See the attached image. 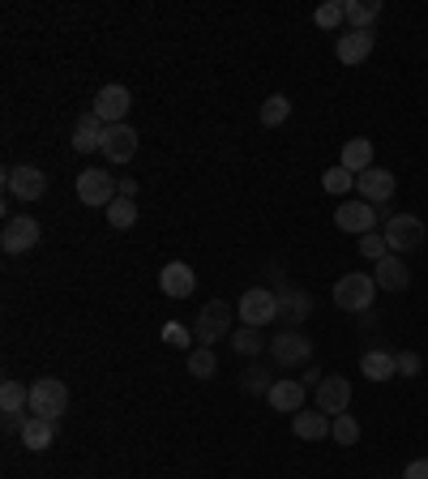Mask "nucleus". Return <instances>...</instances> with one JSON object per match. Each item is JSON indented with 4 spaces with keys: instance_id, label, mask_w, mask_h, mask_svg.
<instances>
[{
    "instance_id": "nucleus-2",
    "label": "nucleus",
    "mask_w": 428,
    "mask_h": 479,
    "mask_svg": "<svg viewBox=\"0 0 428 479\" xmlns=\"http://www.w3.org/2000/svg\"><path fill=\"white\" fill-rule=\"evenodd\" d=\"M236 317H240L245 326H253V330L270 326V321L279 317V291H265V287H248L245 296H240V304H236Z\"/></svg>"
},
{
    "instance_id": "nucleus-29",
    "label": "nucleus",
    "mask_w": 428,
    "mask_h": 479,
    "mask_svg": "<svg viewBox=\"0 0 428 479\" xmlns=\"http://www.w3.org/2000/svg\"><path fill=\"white\" fill-rule=\"evenodd\" d=\"M107 223H112L116 232H129L133 223H137V206H133L129 198H116L112 206H107Z\"/></svg>"
},
{
    "instance_id": "nucleus-21",
    "label": "nucleus",
    "mask_w": 428,
    "mask_h": 479,
    "mask_svg": "<svg viewBox=\"0 0 428 479\" xmlns=\"http://www.w3.org/2000/svg\"><path fill=\"white\" fill-rule=\"evenodd\" d=\"M360 373L368 381L398 377V355H395V351H364V355H360Z\"/></svg>"
},
{
    "instance_id": "nucleus-18",
    "label": "nucleus",
    "mask_w": 428,
    "mask_h": 479,
    "mask_svg": "<svg viewBox=\"0 0 428 479\" xmlns=\"http://www.w3.org/2000/svg\"><path fill=\"white\" fill-rule=\"evenodd\" d=\"M373 282H377V291H407L412 274H407L403 257H398V253H390V257H381V262H377V270H373Z\"/></svg>"
},
{
    "instance_id": "nucleus-27",
    "label": "nucleus",
    "mask_w": 428,
    "mask_h": 479,
    "mask_svg": "<svg viewBox=\"0 0 428 479\" xmlns=\"http://www.w3.org/2000/svg\"><path fill=\"white\" fill-rule=\"evenodd\" d=\"M231 347H236V355H262V351H265V338H262V330H253V326H240V330L231 334Z\"/></svg>"
},
{
    "instance_id": "nucleus-25",
    "label": "nucleus",
    "mask_w": 428,
    "mask_h": 479,
    "mask_svg": "<svg viewBox=\"0 0 428 479\" xmlns=\"http://www.w3.org/2000/svg\"><path fill=\"white\" fill-rule=\"evenodd\" d=\"M26 407H31V390H26L22 381L5 377V385H0V411H5V415H22Z\"/></svg>"
},
{
    "instance_id": "nucleus-20",
    "label": "nucleus",
    "mask_w": 428,
    "mask_h": 479,
    "mask_svg": "<svg viewBox=\"0 0 428 479\" xmlns=\"http://www.w3.org/2000/svg\"><path fill=\"white\" fill-rule=\"evenodd\" d=\"M330 419L326 411H300V415H292V432H296L300 441H326L330 437Z\"/></svg>"
},
{
    "instance_id": "nucleus-9",
    "label": "nucleus",
    "mask_w": 428,
    "mask_h": 479,
    "mask_svg": "<svg viewBox=\"0 0 428 479\" xmlns=\"http://www.w3.org/2000/svg\"><path fill=\"white\" fill-rule=\"evenodd\" d=\"M129 107H133V95L129 86H103L99 95H95V116L103 120V124H125L129 120Z\"/></svg>"
},
{
    "instance_id": "nucleus-23",
    "label": "nucleus",
    "mask_w": 428,
    "mask_h": 479,
    "mask_svg": "<svg viewBox=\"0 0 428 479\" xmlns=\"http://www.w3.org/2000/svg\"><path fill=\"white\" fill-rule=\"evenodd\" d=\"M339 163H343L351 176L368 171V167H373V142H368V137H351L343 146V159H339Z\"/></svg>"
},
{
    "instance_id": "nucleus-4",
    "label": "nucleus",
    "mask_w": 428,
    "mask_h": 479,
    "mask_svg": "<svg viewBox=\"0 0 428 479\" xmlns=\"http://www.w3.org/2000/svg\"><path fill=\"white\" fill-rule=\"evenodd\" d=\"M381 235H386L390 253H398V257H403V253H415V248L424 244L428 227L415 215H390V218H386V232H381Z\"/></svg>"
},
{
    "instance_id": "nucleus-11",
    "label": "nucleus",
    "mask_w": 428,
    "mask_h": 479,
    "mask_svg": "<svg viewBox=\"0 0 428 479\" xmlns=\"http://www.w3.org/2000/svg\"><path fill=\"white\" fill-rule=\"evenodd\" d=\"M334 227L351 235H368L377 227V206H368V201H343L334 210Z\"/></svg>"
},
{
    "instance_id": "nucleus-8",
    "label": "nucleus",
    "mask_w": 428,
    "mask_h": 479,
    "mask_svg": "<svg viewBox=\"0 0 428 479\" xmlns=\"http://www.w3.org/2000/svg\"><path fill=\"white\" fill-rule=\"evenodd\" d=\"M231 309L228 299H210L206 309L198 313V343L201 347H210V343H219L223 334H231Z\"/></svg>"
},
{
    "instance_id": "nucleus-39",
    "label": "nucleus",
    "mask_w": 428,
    "mask_h": 479,
    "mask_svg": "<svg viewBox=\"0 0 428 479\" xmlns=\"http://www.w3.org/2000/svg\"><path fill=\"white\" fill-rule=\"evenodd\" d=\"M120 198H137V180H133V176H125V180H120Z\"/></svg>"
},
{
    "instance_id": "nucleus-5",
    "label": "nucleus",
    "mask_w": 428,
    "mask_h": 479,
    "mask_svg": "<svg viewBox=\"0 0 428 479\" xmlns=\"http://www.w3.org/2000/svg\"><path fill=\"white\" fill-rule=\"evenodd\" d=\"M120 198V180H112V171H99V167H90V171H78V201L82 206H112Z\"/></svg>"
},
{
    "instance_id": "nucleus-7",
    "label": "nucleus",
    "mask_w": 428,
    "mask_h": 479,
    "mask_svg": "<svg viewBox=\"0 0 428 479\" xmlns=\"http://www.w3.org/2000/svg\"><path fill=\"white\" fill-rule=\"evenodd\" d=\"M270 360L279 364V368H300V364L313 360V343L300 330H283L279 338L270 343Z\"/></svg>"
},
{
    "instance_id": "nucleus-33",
    "label": "nucleus",
    "mask_w": 428,
    "mask_h": 479,
    "mask_svg": "<svg viewBox=\"0 0 428 479\" xmlns=\"http://www.w3.org/2000/svg\"><path fill=\"white\" fill-rule=\"evenodd\" d=\"M360 257H368V262L377 265L381 257H390V244H386V235H377V232H368V235H360Z\"/></svg>"
},
{
    "instance_id": "nucleus-6",
    "label": "nucleus",
    "mask_w": 428,
    "mask_h": 479,
    "mask_svg": "<svg viewBox=\"0 0 428 479\" xmlns=\"http://www.w3.org/2000/svg\"><path fill=\"white\" fill-rule=\"evenodd\" d=\"M5 189H9L17 201H39L48 193V176H43L34 163H17L5 171Z\"/></svg>"
},
{
    "instance_id": "nucleus-31",
    "label": "nucleus",
    "mask_w": 428,
    "mask_h": 479,
    "mask_svg": "<svg viewBox=\"0 0 428 479\" xmlns=\"http://www.w3.org/2000/svg\"><path fill=\"white\" fill-rule=\"evenodd\" d=\"M330 437H334V446H356V441H360V424H356L351 415H334Z\"/></svg>"
},
{
    "instance_id": "nucleus-35",
    "label": "nucleus",
    "mask_w": 428,
    "mask_h": 479,
    "mask_svg": "<svg viewBox=\"0 0 428 479\" xmlns=\"http://www.w3.org/2000/svg\"><path fill=\"white\" fill-rule=\"evenodd\" d=\"M163 343H167V347H176V351H189V347H193V334L184 330L181 321H167V326H163Z\"/></svg>"
},
{
    "instance_id": "nucleus-3",
    "label": "nucleus",
    "mask_w": 428,
    "mask_h": 479,
    "mask_svg": "<svg viewBox=\"0 0 428 479\" xmlns=\"http://www.w3.org/2000/svg\"><path fill=\"white\" fill-rule=\"evenodd\" d=\"M373 296H377L373 274H343V279L334 282V304L347 309V313H364V309H373Z\"/></svg>"
},
{
    "instance_id": "nucleus-38",
    "label": "nucleus",
    "mask_w": 428,
    "mask_h": 479,
    "mask_svg": "<svg viewBox=\"0 0 428 479\" xmlns=\"http://www.w3.org/2000/svg\"><path fill=\"white\" fill-rule=\"evenodd\" d=\"M262 385H265L262 373H257V368H248V373H245V390H253V394H257ZM265 394H270V385H265Z\"/></svg>"
},
{
    "instance_id": "nucleus-15",
    "label": "nucleus",
    "mask_w": 428,
    "mask_h": 479,
    "mask_svg": "<svg viewBox=\"0 0 428 479\" xmlns=\"http://www.w3.org/2000/svg\"><path fill=\"white\" fill-rule=\"evenodd\" d=\"M347 407H351V381L347 377H326L317 385V411L347 415Z\"/></svg>"
},
{
    "instance_id": "nucleus-19",
    "label": "nucleus",
    "mask_w": 428,
    "mask_h": 479,
    "mask_svg": "<svg viewBox=\"0 0 428 479\" xmlns=\"http://www.w3.org/2000/svg\"><path fill=\"white\" fill-rule=\"evenodd\" d=\"M368 51H373V31H347L334 43V56L343 65H360V60H368Z\"/></svg>"
},
{
    "instance_id": "nucleus-34",
    "label": "nucleus",
    "mask_w": 428,
    "mask_h": 479,
    "mask_svg": "<svg viewBox=\"0 0 428 479\" xmlns=\"http://www.w3.org/2000/svg\"><path fill=\"white\" fill-rule=\"evenodd\" d=\"M313 22L321 26V31H339V26L347 22V14H343V5H339V0H330V5H321V9L313 14Z\"/></svg>"
},
{
    "instance_id": "nucleus-36",
    "label": "nucleus",
    "mask_w": 428,
    "mask_h": 479,
    "mask_svg": "<svg viewBox=\"0 0 428 479\" xmlns=\"http://www.w3.org/2000/svg\"><path fill=\"white\" fill-rule=\"evenodd\" d=\"M398 373H403V377H415V373H420V355H415V351H398Z\"/></svg>"
},
{
    "instance_id": "nucleus-13",
    "label": "nucleus",
    "mask_w": 428,
    "mask_h": 479,
    "mask_svg": "<svg viewBox=\"0 0 428 479\" xmlns=\"http://www.w3.org/2000/svg\"><path fill=\"white\" fill-rule=\"evenodd\" d=\"M99 154L107 159V163H129L133 154H137V133H133L129 124H107Z\"/></svg>"
},
{
    "instance_id": "nucleus-32",
    "label": "nucleus",
    "mask_w": 428,
    "mask_h": 479,
    "mask_svg": "<svg viewBox=\"0 0 428 479\" xmlns=\"http://www.w3.org/2000/svg\"><path fill=\"white\" fill-rule=\"evenodd\" d=\"M351 184H356V176H351V171H347L343 163H339V167H330L326 176H321V189H326V193H334V198H343V193L351 189Z\"/></svg>"
},
{
    "instance_id": "nucleus-16",
    "label": "nucleus",
    "mask_w": 428,
    "mask_h": 479,
    "mask_svg": "<svg viewBox=\"0 0 428 479\" xmlns=\"http://www.w3.org/2000/svg\"><path fill=\"white\" fill-rule=\"evenodd\" d=\"M159 287H163V296H172V299H189L193 287H198V274L184 262H167L163 270H159Z\"/></svg>"
},
{
    "instance_id": "nucleus-12",
    "label": "nucleus",
    "mask_w": 428,
    "mask_h": 479,
    "mask_svg": "<svg viewBox=\"0 0 428 479\" xmlns=\"http://www.w3.org/2000/svg\"><path fill=\"white\" fill-rule=\"evenodd\" d=\"M356 189H360V201H368V206H381V201L395 198V171H386V167H368V171H360L356 176Z\"/></svg>"
},
{
    "instance_id": "nucleus-1",
    "label": "nucleus",
    "mask_w": 428,
    "mask_h": 479,
    "mask_svg": "<svg viewBox=\"0 0 428 479\" xmlns=\"http://www.w3.org/2000/svg\"><path fill=\"white\" fill-rule=\"evenodd\" d=\"M69 411V385L56 377H43L31 385V415H39V419H60V415Z\"/></svg>"
},
{
    "instance_id": "nucleus-30",
    "label": "nucleus",
    "mask_w": 428,
    "mask_h": 479,
    "mask_svg": "<svg viewBox=\"0 0 428 479\" xmlns=\"http://www.w3.org/2000/svg\"><path fill=\"white\" fill-rule=\"evenodd\" d=\"M279 313L296 317V321H304V317L313 313V299L304 296V291H279Z\"/></svg>"
},
{
    "instance_id": "nucleus-22",
    "label": "nucleus",
    "mask_w": 428,
    "mask_h": 479,
    "mask_svg": "<svg viewBox=\"0 0 428 479\" xmlns=\"http://www.w3.org/2000/svg\"><path fill=\"white\" fill-rule=\"evenodd\" d=\"M17 437H22V446H26V449H34V454H39V449L51 446L56 424H51V419H39V415H26V424H22V432H17Z\"/></svg>"
},
{
    "instance_id": "nucleus-14",
    "label": "nucleus",
    "mask_w": 428,
    "mask_h": 479,
    "mask_svg": "<svg viewBox=\"0 0 428 479\" xmlns=\"http://www.w3.org/2000/svg\"><path fill=\"white\" fill-rule=\"evenodd\" d=\"M265 402H270V411L300 415V411H304V381H296V377L274 381V385H270V394H265Z\"/></svg>"
},
{
    "instance_id": "nucleus-17",
    "label": "nucleus",
    "mask_w": 428,
    "mask_h": 479,
    "mask_svg": "<svg viewBox=\"0 0 428 479\" xmlns=\"http://www.w3.org/2000/svg\"><path fill=\"white\" fill-rule=\"evenodd\" d=\"M103 133H107V124H103L95 112L78 116V124H73V150H78V154H95V150H103Z\"/></svg>"
},
{
    "instance_id": "nucleus-28",
    "label": "nucleus",
    "mask_w": 428,
    "mask_h": 479,
    "mask_svg": "<svg viewBox=\"0 0 428 479\" xmlns=\"http://www.w3.org/2000/svg\"><path fill=\"white\" fill-rule=\"evenodd\" d=\"M214 373H219V360H214V351H210V347H198V351H189V377H198V381H210Z\"/></svg>"
},
{
    "instance_id": "nucleus-24",
    "label": "nucleus",
    "mask_w": 428,
    "mask_h": 479,
    "mask_svg": "<svg viewBox=\"0 0 428 479\" xmlns=\"http://www.w3.org/2000/svg\"><path fill=\"white\" fill-rule=\"evenodd\" d=\"M343 14L351 31H368L381 14V0H343Z\"/></svg>"
},
{
    "instance_id": "nucleus-10",
    "label": "nucleus",
    "mask_w": 428,
    "mask_h": 479,
    "mask_svg": "<svg viewBox=\"0 0 428 479\" xmlns=\"http://www.w3.org/2000/svg\"><path fill=\"white\" fill-rule=\"evenodd\" d=\"M39 223H34L31 215H17L5 223V232H0V248L9 253V257H17V253H31L34 244H39Z\"/></svg>"
},
{
    "instance_id": "nucleus-26",
    "label": "nucleus",
    "mask_w": 428,
    "mask_h": 479,
    "mask_svg": "<svg viewBox=\"0 0 428 479\" xmlns=\"http://www.w3.org/2000/svg\"><path fill=\"white\" fill-rule=\"evenodd\" d=\"M287 116H292V99H287V95H270V99L262 103V124H265V129L287 124Z\"/></svg>"
},
{
    "instance_id": "nucleus-37",
    "label": "nucleus",
    "mask_w": 428,
    "mask_h": 479,
    "mask_svg": "<svg viewBox=\"0 0 428 479\" xmlns=\"http://www.w3.org/2000/svg\"><path fill=\"white\" fill-rule=\"evenodd\" d=\"M403 479H428V458H415V463H407Z\"/></svg>"
}]
</instances>
